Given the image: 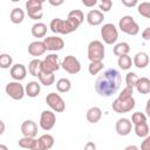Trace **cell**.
<instances>
[{"instance_id": "15", "label": "cell", "mask_w": 150, "mask_h": 150, "mask_svg": "<svg viewBox=\"0 0 150 150\" xmlns=\"http://www.w3.org/2000/svg\"><path fill=\"white\" fill-rule=\"evenodd\" d=\"M21 134L28 137H35L38 135V125L32 120H26L21 124Z\"/></svg>"}, {"instance_id": "43", "label": "cell", "mask_w": 150, "mask_h": 150, "mask_svg": "<svg viewBox=\"0 0 150 150\" xmlns=\"http://www.w3.org/2000/svg\"><path fill=\"white\" fill-rule=\"evenodd\" d=\"M86 7H93L97 4V0H81Z\"/></svg>"}, {"instance_id": "6", "label": "cell", "mask_w": 150, "mask_h": 150, "mask_svg": "<svg viewBox=\"0 0 150 150\" xmlns=\"http://www.w3.org/2000/svg\"><path fill=\"white\" fill-rule=\"evenodd\" d=\"M5 90H6V94L15 101L22 100V97L26 95V89L23 88V86L19 81H15V80L12 82H8L6 84Z\"/></svg>"}, {"instance_id": "50", "label": "cell", "mask_w": 150, "mask_h": 150, "mask_svg": "<svg viewBox=\"0 0 150 150\" xmlns=\"http://www.w3.org/2000/svg\"><path fill=\"white\" fill-rule=\"evenodd\" d=\"M12 2H18V1H20V0H11Z\"/></svg>"}, {"instance_id": "34", "label": "cell", "mask_w": 150, "mask_h": 150, "mask_svg": "<svg viewBox=\"0 0 150 150\" xmlns=\"http://www.w3.org/2000/svg\"><path fill=\"white\" fill-rule=\"evenodd\" d=\"M103 66H104L103 61H90V63L88 66V70L91 75H96L103 69Z\"/></svg>"}, {"instance_id": "47", "label": "cell", "mask_w": 150, "mask_h": 150, "mask_svg": "<svg viewBox=\"0 0 150 150\" xmlns=\"http://www.w3.org/2000/svg\"><path fill=\"white\" fill-rule=\"evenodd\" d=\"M0 124H1V130H0V135H2L4 134V131H5V123L1 121L0 122Z\"/></svg>"}, {"instance_id": "26", "label": "cell", "mask_w": 150, "mask_h": 150, "mask_svg": "<svg viewBox=\"0 0 150 150\" xmlns=\"http://www.w3.org/2000/svg\"><path fill=\"white\" fill-rule=\"evenodd\" d=\"M47 33V26L43 22H36L32 26V35L34 38H43Z\"/></svg>"}, {"instance_id": "33", "label": "cell", "mask_w": 150, "mask_h": 150, "mask_svg": "<svg viewBox=\"0 0 150 150\" xmlns=\"http://www.w3.org/2000/svg\"><path fill=\"white\" fill-rule=\"evenodd\" d=\"M137 12L141 16L145 19H150V2L143 1L137 6Z\"/></svg>"}, {"instance_id": "12", "label": "cell", "mask_w": 150, "mask_h": 150, "mask_svg": "<svg viewBox=\"0 0 150 150\" xmlns=\"http://www.w3.org/2000/svg\"><path fill=\"white\" fill-rule=\"evenodd\" d=\"M61 67L63 70H66L69 74H77L81 70L80 61L73 55H67L61 62Z\"/></svg>"}, {"instance_id": "35", "label": "cell", "mask_w": 150, "mask_h": 150, "mask_svg": "<svg viewBox=\"0 0 150 150\" xmlns=\"http://www.w3.org/2000/svg\"><path fill=\"white\" fill-rule=\"evenodd\" d=\"M138 79L139 77L137 76V74H135L132 71H129L125 75V84L128 87H130V88H135L136 84H137V82H138Z\"/></svg>"}, {"instance_id": "45", "label": "cell", "mask_w": 150, "mask_h": 150, "mask_svg": "<svg viewBox=\"0 0 150 150\" xmlns=\"http://www.w3.org/2000/svg\"><path fill=\"white\" fill-rule=\"evenodd\" d=\"M145 112H146V116L150 117V98L146 101V105H145Z\"/></svg>"}, {"instance_id": "16", "label": "cell", "mask_w": 150, "mask_h": 150, "mask_svg": "<svg viewBox=\"0 0 150 150\" xmlns=\"http://www.w3.org/2000/svg\"><path fill=\"white\" fill-rule=\"evenodd\" d=\"M103 20H104V15H103L102 11L91 9L87 14V22L90 26H98V25H101L103 22Z\"/></svg>"}, {"instance_id": "3", "label": "cell", "mask_w": 150, "mask_h": 150, "mask_svg": "<svg viewBox=\"0 0 150 150\" xmlns=\"http://www.w3.org/2000/svg\"><path fill=\"white\" fill-rule=\"evenodd\" d=\"M81 22L71 16H68L66 20H62L60 18H55L50 21L49 28L53 33L56 34H70L73 32H75L79 27H80Z\"/></svg>"}, {"instance_id": "32", "label": "cell", "mask_w": 150, "mask_h": 150, "mask_svg": "<svg viewBox=\"0 0 150 150\" xmlns=\"http://www.w3.org/2000/svg\"><path fill=\"white\" fill-rule=\"evenodd\" d=\"M114 54L116 56H121V55H124V54H128L130 52V46L128 42H120L117 45H115L114 47Z\"/></svg>"}, {"instance_id": "44", "label": "cell", "mask_w": 150, "mask_h": 150, "mask_svg": "<svg viewBox=\"0 0 150 150\" xmlns=\"http://www.w3.org/2000/svg\"><path fill=\"white\" fill-rule=\"evenodd\" d=\"M48 2H49L52 6L57 7V6H61V5L64 2V0H48Z\"/></svg>"}, {"instance_id": "22", "label": "cell", "mask_w": 150, "mask_h": 150, "mask_svg": "<svg viewBox=\"0 0 150 150\" xmlns=\"http://www.w3.org/2000/svg\"><path fill=\"white\" fill-rule=\"evenodd\" d=\"M87 121L90 123H97L102 117V110L98 107H91L87 111Z\"/></svg>"}, {"instance_id": "48", "label": "cell", "mask_w": 150, "mask_h": 150, "mask_svg": "<svg viewBox=\"0 0 150 150\" xmlns=\"http://www.w3.org/2000/svg\"><path fill=\"white\" fill-rule=\"evenodd\" d=\"M129 149H137V146H135V145H129V146L125 148V150H129Z\"/></svg>"}, {"instance_id": "4", "label": "cell", "mask_w": 150, "mask_h": 150, "mask_svg": "<svg viewBox=\"0 0 150 150\" xmlns=\"http://www.w3.org/2000/svg\"><path fill=\"white\" fill-rule=\"evenodd\" d=\"M118 28L128 35H137L139 33V26L131 15H124L118 21Z\"/></svg>"}, {"instance_id": "20", "label": "cell", "mask_w": 150, "mask_h": 150, "mask_svg": "<svg viewBox=\"0 0 150 150\" xmlns=\"http://www.w3.org/2000/svg\"><path fill=\"white\" fill-rule=\"evenodd\" d=\"M134 66L139 68V69H143L145 68L148 64H149V55L144 52H138L135 56H134Z\"/></svg>"}, {"instance_id": "42", "label": "cell", "mask_w": 150, "mask_h": 150, "mask_svg": "<svg viewBox=\"0 0 150 150\" xmlns=\"http://www.w3.org/2000/svg\"><path fill=\"white\" fill-rule=\"evenodd\" d=\"M142 38L145 41H150V27H146L143 32H142Z\"/></svg>"}, {"instance_id": "17", "label": "cell", "mask_w": 150, "mask_h": 150, "mask_svg": "<svg viewBox=\"0 0 150 150\" xmlns=\"http://www.w3.org/2000/svg\"><path fill=\"white\" fill-rule=\"evenodd\" d=\"M9 74H11V77L15 81H21L26 77L27 75V69L26 67L22 64V63H16L14 66L11 67V70H9Z\"/></svg>"}, {"instance_id": "31", "label": "cell", "mask_w": 150, "mask_h": 150, "mask_svg": "<svg viewBox=\"0 0 150 150\" xmlns=\"http://www.w3.org/2000/svg\"><path fill=\"white\" fill-rule=\"evenodd\" d=\"M71 88V82L69 79H66V77H62L60 80H57L56 82V89L57 91L60 93H68Z\"/></svg>"}, {"instance_id": "28", "label": "cell", "mask_w": 150, "mask_h": 150, "mask_svg": "<svg viewBox=\"0 0 150 150\" xmlns=\"http://www.w3.org/2000/svg\"><path fill=\"white\" fill-rule=\"evenodd\" d=\"M134 130H135V134L136 136L141 137V138H144L145 136L149 135V125L145 122H141V123H137V124H134Z\"/></svg>"}, {"instance_id": "8", "label": "cell", "mask_w": 150, "mask_h": 150, "mask_svg": "<svg viewBox=\"0 0 150 150\" xmlns=\"http://www.w3.org/2000/svg\"><path fill=\"white\" fill-rule=\"evenodd\" d=\"M26 11L28 16L32 20H39L42 18V2L39 0H27L26 1Z\"/></svg>"}, {"instance_id": "5", "label": "cell", "mask_w": 150, "mask_h": 150, "mask_svg": "<svg viewBox=\"0 0 150 150\" xmlns=\"http://www.w3.org/2000/svg\"><path fill=\"white\" fill-rule=\"evenodd\" d=\"M104 46L98 40H93L88 45V59L90 61H103L104 59Z\"/></svg>"}, {"instance_id": "13", "label": "cell", "mask_w": 150, "mask_h": 150, "mask_svg": "<svg viewBox=\"0 0 150 150\" xmlns=\"http://www.w3.org/2000/svg\"><path fill=\"white\" fill-rule=\"evenodd\" d=\"M43 42L46 45L47 50L50 52H57L64 47V41L59 36H47L43 39Z\"/></svg>"}, {"instance_id": "51", "label": "cell", "mask_w": 150, "mask_h": 150, "mask_svg": "<svg viewBox=\"0 0 150 150\" xmlns=\"http://www.w3.org/2000/svg\"><path fill=\"white\" fill-rule=\"evenodd\" d=\"M39 1H41V2H42V4H43V2H45V1H46V0H39Z\"/></svg>"}, {"instance_id": "2", "label": "cell", "mask_w": 150, "mask_h": 150, "mask_svg": "<svg viewBox=\"0 0 150 150\" xmlns=\"http://www.w3.org/2000/svg\"><path fill=\"white\" fill-rule=\"evenodd\" d=\"M111 108L117 114L129 112L135 108V98L132 96V88L125 86L122 89L118 97L111 103Z\"/></svg>"}, {"instance_id": "9", "label": "cell", "mask_w": 150, "mask_h": 150, "mask_svg": "<svg viewBox=\"0 0 150 150\" xmlns=\"http://www.w3.org/2000/svg\"><path fill=\"white\" fill-rule=\"evenodd\" d=\"M46 103L55 112H62L66 109V103L63 98L56 93H49L46 96Z\"/></svg>"}, {"instance_id": "29", "label": "cell", "mask_w": 150, "mask_h": 150, "mask_svg": "<svg viewBox=\"0 0 150 150\" xmlns=\"http://www.w3.org/2000/svg\"><path fill=\"white\" fill-rule=\"evenodd\" d=\"M117 64H118V67H120L122 70H128V69L131 68V66L134 64V62H132L131 57H130L128 54H124V55L118 56Z\"/></svg>"}, {"instance_id": "27", "label": "cell", "mask_w": 150, "mask_h": 150, "mask_svg": "<svg viewBox=\"0 0 150 150\" xmlns=\"http://www.w3.org/2000/svg\"><path fill=\"white\" fill-rule=\"evenodd\" d=\"M9 18H11V21H12L13 23L19 25V23H21V22L23 21V19H25V12H23L21 8L15 7V8L12 9Z\"/></svg>"}, {"instance_id": "19", "label": "cell", "mask_w": 150, "mask_h": 150, "mask_svg": "<svg viewBox=\"0 0 150 150\" xmlns=\"http://www.w3.org/2000/svg\"><path fill=\"white\" fill-rule=\"evenodd\" d=\"M54 145V137L49 134L41 135L38 138V150H49Z\"/></svg>"}, {"instance_id": "49", "label": "cell", "mask_w": 150, "mask_h": 150, "mask_svg": "<svg viewBox=\"0 0 150 150\" xmlns=\"http://www.w3.org/2000/svg\"><path fill=\"white\" fill-rule=\"evenodd\" d=\"M0 149H5V150H7V146H5V145H0Z\"/></svg>"}, {"instance_id": "39", "label": "cell", "mask_w": 150, "mask_h": 150, "mask_svg": "<svg viewBox=\"0 0 150 150\" xmlns=\"http://www.w3.org/2000/svg\"><path fill=\"white\" fill-rule=\"evenodd\" d=\"M98 6L102 12H109L112 7V0H100Z\"/></svg>"}, {"instance_id": "18", "label": "cell", "mask_w": 150, "mask_h": 150, "mask_svg": "<svg viewBox=\"0 0 150 150\" xmlns=\"http://www.w3.org/2000/svg\"><path fill=\"white\" fill-rule=\"evenodd\" d=\"M46 50H47V48H46V45L43 41H33L28 46V53L32 56H36V57L41 56L45 54Z\"/></svg>"}, {"instance_id": "1", "label": "cell", "mask_w": 150, "mask_h": 150, "mask_svg": "<svg viewBox=\"0 0 150 150\" xmlns=\"http://www.w3.org/2000/svg\"><path fill=\"white\" fill-rule=\"evenodd\" d=\"M121 74L114 68H109L101 74L95 81V90L100 96L109 97L121 87Z\"/></svg>"}, {"instance_id": "14", "label": "cell", "mask_w": 150, "mask_h": 150, "mask_svg": "<svg viewBox=\"0 0 150 150\" xmlns=\"http://www.w3.org/2000/svg\"><path fill=\"white\" fill-rule=\"evenodd\" d=\"M131 128H132V122H130V120L128 118H120L116 122L115 129L116 132L120 136H127L131 132Z\"/></svg>"}, {"instance_id": "30", "label": "cell", "mask_w": 150, "mask_h": 150, "mask_svg": "<svg viewBox=\"0 0 150 150\" xmlns=\"http://www.w3.org/2000/svg\"><path fill=\"white\" fill-rule=\"evenodd\" d=\"M39 81L42 86H46V87H49L52 86L54 82H55V76H54V73H46V71H42L40 75H39Z\"/></svg>"}, {"instance_id": "25", "label": "cell", "mask_w": 150, "mask_h": 150, "mask_svg": "<svg viewBox=\"0 0 150 150\" xmlns=\"http://www.w3.org/2000/svg\"><path fill=\"white\" fill-rule=\"evenodd\" d=\"M137 89V91L142 95H146L150 93V80L148 77H139L138 82L135 87Z\"/></svg>"}, {"instance_id": "10", "label": "cell", "mask_w": 150, "mask_h": 150, "mask_svg": "<svg viewBox=\"0 0 150 150\" xmlns=\"http://www.w3.org/2000/svg\"><path fill=\"white\" fill-rule=\"evenodd\" d=\"M61 67L59 55L56 54H48L43 60H42V71L46 73H55L59 70Z\"/></svg>"}, {"instance_id": "7", "label": "cell", "mask_w": 150, "mask_h": 150, "mask_svg": "<svg viewBox=\"0 0 150 150\" xmlns=\"http://www.w3.org/2000/svg\"><path fill=\"white\" fill-rule=\"evenodd\" d=\"M101 36L107 45H112L118 39V30L114 23H105L101 28Z\"/></svg>"}, {"instance_id": "38", "label": "cell", "mask_w": 150, "mask_h": 150, "mask_svg": "<svg viewBox=\"0 0 150 150\" xmlns=\"http://www.w3.org/2000/svg\"><path fill=\"white\" fill-rule=\"evenodd\" d=\"M68 16H71V18L77 19L81 23H82V22H83V20H84L83 12H82V11H80V9H73V11H70V12L68 13Z\"/></svg>"}, {"instance_id": "21", "label": "cell", "mask_w": 150, "mask_h": 150, "mask_svg": "<svg viewBox=\"0 0 150 150\" xmlns=\"http://www.w3.org/2000/svg\"><path fill=\"white\" fill-rule=\"evenodd\" d=\"M19 146L29 150H38V139H35V137L23 136L19 139Z\"/></svg>"}, {"instance_id": "40", "label": "cell", "mask_w": 150, "mask_h": 150, "mask_svg": "<svg viewBox=\"0 0 150 150\" xmlns=\"http://www.w3.org/2000/svg\"><path fill=\"white\" fill-rule=\"evenodd\" d=\"M141 149L142 150H150V135L144 137V139L142 141V144H141Z\"/></svg>"}, {"instance_id": "36", "label": "cell", "mask_w": 150, "mask_h": 150, "mask_svg": "<svg viewBox=\"0 0 150 150\" xmlns=\"http://www.w3.org/2000/svg\"><path fill=\"white\" fill-rule=\"evenodd\" d=\"M12 62H13V59L11 55L8 54H1L0 55V67L2 69H7L12 66Z\"/></svg>"}, {"instance_id": "37", "label": "cell", "mask_w": 150, "mask_h": 150, "mask_svg": "<svg viewBox=\"0 0 150 150\" xmlns=\"http://www.w3.org/2000/svg\"><path fill=\"white\" fill-rule=\"evenodd\" d=\"M146 121V115L141 112V111H137V112H134L132 116H131V122L132 124H137V123H141V122H145Z\"/></svg>"}, {"instance_id": "46", "label": "cell", "mask_w": 150, "mask_h": 150, "mask_svg": "<svg viewBox=\"0 0 150 150\" xmlns=\"http://www.w3.org/2000/svg\"><path fill=\"white\" fill-rule=\"evenodd\" d=\"M95 148H96V146H95V144H94V143H91V142H89V143L84 146V149H95Z\"/></svg>"}, {"instance_id": "23", "label": "cell", "mask_w": 150, "mask_h": 150, "mask_svg": "<svg viewBox=\"0 0 150 150\" xmlns=\"http://www.w3.org/2000/svg\"><path fill=\"white\" fill-rule=\"evenodd\" d=\"M28 73L32 76L39 77V75L42 73V61L39 59H34L28 64Z\"/></svg>"}, {"instance_id": "24", "label": "cell", "mask_w": 150, "mask_h": 150, "mask_svg": "<svg viewBox=\"0 0 150 150\" xmlns=\"http://www.w3.org/2000/svg\"><path fill=\"white\" fill-rule=\"evenodd\" d=\"M25 89H26V95L29 96V97H36V96H39V94L41 91L40 83H38L36 81L28 82Z\"/></svg>"}, {"instance_id": "41", "label": "cell", "mask_w": 150, "mask_h": 150, "mask_svg": "<svg viewBox=\"0 0 150 150\" xmlns=\"http://www.w3.org/2000/svg\"><path fill=\"white\" fill-rule=\"evenodd\" d=\"M121 1H122V4H123L125 7H129V8L135 7V6H137V4H138V0H121Z\"/></svg>"}, {"instance_id": "11", "label": "cell", "mask_w": 150, "mask_h": 150, "mask_svg": "<svg viewBox=\"0 0 150 150\" xmlns=\"http://www.w3.org/2000/svg\"><path fill=\"white\" fill-rule=\"evenodd\" d=\"M56 123V116L52 110H43L40 116V128L45 131H49L54 128Z\"/></svg>"}]
</instances>
